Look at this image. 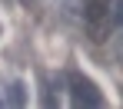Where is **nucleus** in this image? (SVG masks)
<instances>
[{
  "label": "nucleus",
  "instance_id": "f257e3e1",
  "mask_svg": "<svg viewBox=\"0 0 123 109\" xmlns=\"http://www.w3.org/2000/svg\"><path fill=\"white\" fill-rule=\"evenodd\" d=\"M70 93H73V103L77 106H100L103 103L100 89L93 86L86 76H80V73H70Z\"/></svg>",
  "mask_w": 123,
  "mask_h": 109
},
{
  "label": "nucleus",
  "instance_id": "f03ea898",
  "mask_svg": "<svg viewBox=\"0 0 123 109\" xmlns=\"http://www.w3.org/2000/svg\"><path fill=\"white\" fill-rule=\"evenodd\" d=\"M90 26V36L100 43V40H106V33H110V20H93V23H86Z\"/></svg>",
  "mask_w": 123,
  "mask_h": 109
},
{
  "label": "nucleus",
  "instance_id": "7ed1b4c3",
  "mask_svg": "<svg viewBox=\"0 0 123 109\" xmlns=\"http://www.w3.org/2000/svg\"><path fill=\"white\" fill-rule=\"evenodd\" d=\"M10 103H17V106L23 103V83H13L10 86Z\"/></svg>",
  "mask_w": 123,
  "mask_h": 109
},
{
  "label": "nucleus",
  "instance_id": "20e7f679",
  "mask_svg": "<svg viewBox=\"0 0 123 109\" xmlns=\"http://www.w3.org/2000/svg\"><path fill=\"white\" fill-rule=\"evenodd\" d=\"M117 20L123 23V0H120V10H117Z\"/></svg>",
  "mask_w": 123,
  "mask_h": 109
}]
</instances>
